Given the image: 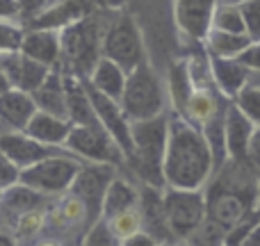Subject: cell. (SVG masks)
<instances>
[{
    "label": "cell",
    "instance_id": "cell-15",
    "mask_svg": "<svg viewBox=\"0 0 260 246\" xmlns=\"http://www.w3.org/2000/svg\"><path fill=\"white\" fill-rule=\"evenodd\" d=\"M21 53L30 59L55 68L62 59V37L53 27H25V37L21 44Z\"/></svg>",
    "mask_w": 260,
    "mask_h": 246
},
{
    "label": "cell",
    "instance_id": "cell-19",
    "mask_svg": "<svg viewBox=\"0 0 260 246\" xmlns=\"http://www.w3.org/2000/svg\"><path fill=\"white\" fill-rule=\"evenodd\" d=\"M37 103V110L41 112L55 114V117L69 119V100H67V76L57 68H50L48 78L44 80V85L32 94ZM71 121V119H69Z\"/></svg>",
    "mask_w": 260,
    "mask_h": 246
},
{
    "label": "cell",
    "instance_id": "cell-8",
    "mask_svg": "<svg viewBox=\"0 0 260 246\" xmlns=\"http://www.w3.org/2000/svg\"><path fill=\"white\" fill-rule=\"evenodd\" d=\"M73 157L82 162H96V164H114L121 166L126 162L121 148L117 146L103 125H73L67 144H64Z\"/></svg>",
    "mask_w": 260,
    "mask_h": 246
},
{
    "label": "cell",
    "instance_id": "cell-37",
    "mask_svg": "<svg viewBox=\"0 0 260 246\" xmlns=\"http://www.w3.org/2000/svg\"><path fill=\"white\" fill-rule=\"evenodd\" d=\"M249 164L260 169V128L253 130L251 144H249Z\"/></svg>",
    "mask_w": 260,
    "mask_h": 246
},
{
    "label": "cell",
    "instance_id": "cell-20",
    "mask_svg": "<svg viewBox=\"0 0 260 246\" xmlns=\"http://www.w3.org/2000/svg\"><path fill=\"white\" fill-rule=\"evenodd\" d=\"M71 130H73V123L69 121V119H62V117H55V114L37 110V114L30 119V123H27V128L23 130V132H27L32 139L46 144V146L64 148Z\"/></svg>",
    "mask_w": 260,
    "mask_h": 246
},
{
    "label": "cell",
    "instance_id": "cell-31",
    "mask_svg": "<svg viewBox=\"0 0 260 246\" xmlns=\"http://www.w3.org/2000/svg\"><path fill=\"white\" fill-rule=\"evenodd\" d=\"M23 37H25V27L21 23L0 21V55L21 50Z\"/></svg>",
    "mask_w": 260,
    "mask_h": 246
},
{
    "label": "cell",
    "instance_id": "cell-30",
    "mask_svg": "<svg viewBox=\"0 0 260 246\" xmlns=\"http://www.w3.org/2000/svg\"><path fill=\"white\" fill-rule=\"evenodd\" d=\"M82 246H121V239L112 233L108 221L99 219L89 226L85 239H82Z\"/></svg>",
    "mask_w": 260,
    "mask_h": 246
},
{
    "label": "cell",
    "instance_id": "cell-3",
    "mask_svg": "<svg viewBox=\"0 0 260 246\" xmlns=\"http://www.w3.org/2000/svg\"><path fill=\"white\" fill-rule=\"evenodd\" d=\"M119 105L130 119V123L148 121V119L167 114V89L148 62H142L128 73L126 89H123Z\"/></svg>",
    "mask_w": 260,
    "mask_h": 246
},
{
    "label": "cell",
    "instance_id": "cell-10",
    "mask_svg": "<svg viewBox=\"0 0 260 246\" xmlns=\"http://www.w3.org/2000/svg\"><path fill=\"white\" fill-rule=\"evenodd\" d=\"M0 153L16 166L18 171L37 164L41 160H48L53 155H64L67 148L46 146V144L32 139L27 132H16V130H0Z\"/></svg>",
    "mask_w": 260,
    "mask_h": 246
},
{
    "label": "cell",
    "instance_id": "cell-25",
    "mask_svg": "<svg viewBox=\"0 0 260 246\" xmlns=\"http://www.w3.org/2000/svg\"><path fill=\"white\" fill-rule=\"evenodd\" d=\"M194 91V80H192V71H189V64L187 62H178L171 66L169 71V94L171 103H174V110L176 114L183 117L185 114V108H187V100Z\"/></svg>",
    "mask_w": 260,
    "mask_h": 246
},
{
    "label": "cell",
    "instance_id": "cell-35",
    "mask_svg": "<svg viewBox=\"0 0 260 246\" xmlns=\"http://www.w3.org/2000/svg\"><path fill=\"white\" fill-rule=\"evenodd\" d=\"M238 59L242 64H247L251 71H260V44H251Z\"/></svg>",
    "mask_w": 260,
    "mask_h": 246
},
{
    "label": "cell",
    "instance_id": "cell-32",
    "mask_svg": "<svg viewBox=\"0 0 260 246\" xmlns=\"http://www.w3.org/2000/svg\"><path fill=\"white\" fill-rule=\"evenodd\" d=\"M247 37L253 44H260V0H247L240 5Z\"/></svg>",
    "mask_w": 260,
    "mask_h": 246
},
{
    "label": "cell",
    "instance_id": "cell-14",
    "mask_svg": "<svg viewBox=\"0 0 260 246\" xmlns=\"http://www.w3.org/2000/svg\"><path fill=\"white\" fill-rule=\"evenodd\" d=\"M0 57H3V66L9 78L12 89H21V91H27V94H35V91L44 85V80L50 73L48 66L30 59L27 55H23L21 50H16V53H5V55H0Z\"/></svg>",
    "mask_w": 260,
    "mask_h": 246
},
{
    "label": "cell",
    "instance_id": "cell-42",
    "mask_svg": "<svg viewBox=\"0 0 260 246\" xmlns=\"http://www.w3.org/2000/svg\"><path fill=\"white\" fill-rule=\"evenodd\" d=\"M251 82H256L260 87V71H251Z\"/></svg>",
    "mask_w": 260,
    "mask_h": 246
},
{
    "label": "cell",
    "instance_id": "cell-36",
    "mask_svg": "<svg viewBox=\"0 0 260 246\" xmlns=\"http://www.w3.org/2000/svg\"><path fill=\"white\" fill-rule=\"evenodd\" d=\"M0 21L18 23V5H16V0H0Z\"/></svg>",
    "mask_w": 260,
    "mask_h": 246
},
{
    "label": "cell",
    "instance_id": "cell-21",
    "mask_svg": "<svg viewBox=\"0 0 260 246\" xmlns=\"http://www.w3.org/2000/svg\"><path fill=\"white\" fill-rule=\"evenodd\" d=\"M126 78H128V73L123 71L119 64H114L112 59H108V57H101L85 80H87V85H89L91 89H96L99 94L108 96V98H112V100H121V94H123V89H126Z\"/></svg>",
    "mask_w": 260,
    "mask_h": 246
},
{
    "label": "cell",
    "instance_id": "cell-40",
    "mask_svg": "<svg viewBox=\"0 0 260 246\" xmlns=\"http://www.w3.org/2000/svg\"><path fill=\"white\" fill-rule=\"evenodd\" d=\"M0 246H18V244H16V239H14L9 233L0 230Z\"/></svg>",
    "mask_w": 260,
    "mask_h": 246
},
{
    "label": "cell",
    "instance_id": "cell-27",
    "mask_svg": "<svg viewBox=\"0 0 260 246\" xmlns=\"http://www.w3.org/2000/svg\"><path fill=\"white\" fill-rule=\"evenodd\" d=\"M231 103L256 125V128H260V87L256 82H251V78H249V82L238 91V96H235Z\"/></svg>",
    "mask_w": 260,
    "mask_h": 246
},
{
    "label": "cell",
    "instance_id": "cell-7",
    "mask_svg": "<svg viewBox=\"0 0 260 246\" xmlns=\"http://www.w3.org/2000/svg\"><path fill=\"white\" fill-rule=\"evenodd\" d=\"M101 57L112 59L126 73L146 62L142 32L130 14H119L114 21H110L108 32L103 37V46H101Z\"/></svg>",
    "mask_w": 260,
    "mask_h": 246
},
{
    "label": "cell",
    "instance_id": "cell-4",
    "mask_svg": "<svg viewBox=\"0 0 260 246\" xmlns=\"http://www.w3.org/2000/svg\"><path fill=\"white\" fill-rule=\"evenodd\" d=\"M105 32H108V27L101 30L99 21L91 18L89 14L59 30V37H62V59L69 68H73L71 76L87 78L91 73L94 64L101 59V46H103Z\"/></svg>",
    "mask_w": 260,
    "mask_h": 246
},
{
    "label": "cell",
    "instance_id": "cell-1",
    "mask_svg": "<svg viewBox=\"0 0 260 246\" xmlns=\"http://www.w3.org/2000/svg\"><path fill=\"white\" fill-rule=\"evenodd\" d=\"M162 171L165 185L176 189H206L215 175L212 153L201 128L180 114L169 117Z\"/></svg>",
    "mask_w": 260,
    "mask_h": 246
},
{
    "label": "cell",
    "instance_id": "cell-6",
    "mask_svg": "<svg viewBox=\"0 0 260 246\" xmlns=\"http://www.w3.org/2000/svg\"><path fill=\"white\" fill-rule=\"evenodd\" d=\"M82 164L85 162L73 157L71 153L53 155L48 160H41L37 164L23 169L18 173V183L44 194V196H57V194H64L71 189Z\"/></svg>",
    "mask_w": 260,
    "mask_h": 246
},
{
    "label": "cell",
    "instance_id": "cell-22",
    "mask_svg": "<svg viewBox=\"0 0 260 246\" xmlns=\"http://www.w3.org/2000/svg\"><path fill=\"white\" fill-rule=\"evenodd\" d=\"M44 201H46L44 194L16 183V185H12V187L3 189V196H0V215L9 217V219L16 224L23 215H27V212H32V210H39V207L44 205Z\"/></svg>",
    "mask_w": 260,
    "mask_h": 246
},
{
    "label": "cell",
    "instance_id": "cell-43",
    "mask_svg": "<svg viewBox=\"0 0 260 246\" xmlns=\"http://www.w3.org/2000/svg\"><path fill=\"white\" fill-rule=\"evenodd\" d=\"M37 246H59L57 242H41V244H37Z\"/></svg>",
    "mask_w": 260,
    "mask_h": 246
},
{
    "label": "cell",
    "instance_id": "cell-16",
    "mask_svg": "<svg viewBox=\"0 0 260 246\" xmlns=\"http://www.w3.org/2000/svg\"><path fill=\"white\" fill-rule=\"evenodd\" d=\"M224 130H226V151H229V160L249 162V144H251L256 125L249 121L233 103L226 105Z\"/></svg>",
    "mask_w": 260,
    "mask_h": 246
},
{
    "label": "cell",
    "instance_id": "cell-23",
    "mask_svg": "<svg viewBox=\"0 0 260 246\" xmlns=\"http://www.w3.org/2000/svg\"><path fill=\"white\" fill-rule=\"evenodd\" d=\"M137 205H139V189L135 187L130 180L117 175V178L110 183L108 192H105L101 219L110 221V219H114L117 215L133 210V207H137Z\"/></svg>",
    "mask_w": 260,
    "mask_h": 246
},
{
    "label": "cell",
    "instance_id": "cell-13",
    "mask_svg": "<svg viewBox=\"0 0 260 246\" xmlns=\"http://www.w3.org/2000/svg\"><path fill=\"white\" fill-rule=\"evenodd\" d=\"M139 212H142L144 233L151 235V237L162 246H169L176 242L169 230V224H167L165 203H162V189L144 185V187L139 189Z\"/></svg>",
    "mask_w": 260,
    "mask_h": 246
},
{
    "label": "cell",
    "instance_id": "cell-29",
    "mask_svg": "<svg viewBox=\"0 0 260 246\" xmlns=\"http://www.w3.org/2000/svg\"><path fill=\"white\" fill-rule=\"evenodd\" d=\"M108 224H110V228H112V233L117 235V237L121 239V242L144 230L139 205H137V207H133V210H128V212H121V215H117L114 219H110Z\"/></svg>",
    "mask_w": 260,
    "mask_h": 246
},
{
    "label": "cell",
    "instance_id": "cell-39",
    "mask_svg": "<svg viewBox=\"0 0 260 246\" xmlns=\"http://www.w3.org/2000/svg\"><path fill=\"white\" fill-rule=\"evenodd\" d=\"M9 89H12V85H9V78L3 66V57H0V94H5V91H9Z\"/></svg>",
    "mask_w": 260,
    "mask_h": 246
},
{
    "label": "cell",
    "instance_id": "cell-28",
    "mask_svg": "<svg viewBox=\"0 0 260 246\" xmlns=\"http://www.w3.org/2000/svg\"><path fill=\"white\" fill-rule=\"evenodd\" d=\"M212 30L231 32V34H247L242 12H240L238 5H217L215 18H212Z\"/></svg>",
    "mask_w": 260,
    "mask_h": 246
},
{
    "label": "cell",
    "instance_id": "cell-18",
    "mask_svg": "<svg viewBox=\"0 0 260 246\" xmlns=\"http://www.w3.org/2000/svg\"><path fill=\"white\" fill-rule=\"evenodd\" d=\"M210 64V78L215 82V87L219 89V94L226 100H233L238 96V91L251 78V68L247 64H242L240 59H224V57H208Z\"/></svg>",
    "mask_w": 260,
    "mask_h": 246
},
{
    "label": "cell",
    "instance_id": "cell-41",
    "mask_svg": "<svg viewBox=\"0 0 260 246\" xmlns=\"http://www.w3.org/2000/svg\"><path fill=\"white\" fill-rule=\"evenodd\" d=\"M242 3H247V0H217V5H242Z\"/></svg>",
    "mask_w": 260,
    "mask_h": 246
},
{
    "label": "cell",
    "instance_id": "cell-45",
    "mask_svg": "<svg viewBox=\"0 0 260 246\" xmlns=\"http://www.w3.org/2000/svg\"><path fill=\"white\" fill-rule=\"evenodd\" d=\"M258 201H260V173H258Z\"/></svg>",
    "mask_w": 260,
    "mask_h": 246
},
{
    "label": "cell",
    "instance_id": "cell-38",
    "mask_svg": "<svg viewBox=\"0 0 260 246\" xmlns=\"http://www.w3.org/2000/svg\"><path fill=\"white\" fill-rule=\"evenodd\" d=\"M121 246H162V244H157L155 239L151 237V235H146L142 230V233H137V235H133V237L123 239Z\"/></svg>",
    "mask_w": 260,
    "mask_h": 246
},
{
    "label": "cell",
    "instance_id": "cell-9",
    "mask_svg": "<svg viewBox=\"0 0 260 246\" xmlns=\"http://www.w3.org/2000/svg\"><path fill=\"white\" fill-rule=\"evenodd\" d=\"M117 169L114 164H96V162H85L78 171L76 180H73L71 189L69 192L87 207V215H89V221L101 219V210H103V198L105 192H108L110 183L117 178Z\"/></svg>",
    "mask_w": 260,
    "mask_h": 246
},
{
    "label": "cell",
    "instance_id": "cell-26",
    "mask_svg": "<svg viewBox=\"0 0 260 246\" xmlns=\"http://www.w3.org/2000/svg\"><path fill=\"white\" fill-rule=\"evenodd\" d=\"M253 41L247 34H231V32L210 30L206 39V46L210 50V57H224V59H238Z\"/></svg>",
    "mask_w": 260,
    "mask_h": 246
},
{
    "label": "cell",
    "instance_id": "cell-24",
    "mask_svg": "<svg viewBox=\"0 0 260 246\" xmlns=\"http://www.w3.org/2000/svg\"><path fill=\"white\" fill-rule=\"evenodd\" d=\"M224 108L226 105L221 103V100L217 98L210 89H206V87H194V91H192V96H189V100H187V108H185L183 117L201 128V125H206L210 119H215Z\"/></svg>",
    "mask_w": 260,
    "mask_h": 246
},
{
    "label": "cell",
    "instance_id": "cell-33",
    "mask_svg": "<svg viewBox=\"0 0 260 246\" xmlns=\"http://www.w3.org/2000/svg\"><path fill=\"white\" fill-rule=\"evenodd\" d=\"M16 5H18V23L25 27L32 25L44 14L53 5V0H16Z\"/></svg>",
    "mask_w": 260,
    "mask_h": 246
},
{
    "label": "cell",
    "instance_id": "cell-11",
    "mask_svg": "<svg viewBox=\"0 0 260 246\" xmlns=\"http://www.w3.org/2000/svg\"><path fill=\"white\" fill-rule=\"evenodd\" d=\"M85 85H87V80H85ZM87 91H89V98H91V105H94L96 117H99V123L103 125L110 137L117 142V146L121 148L123 157H126V162H128V157L133 155V123H130V119L121 110L119 100H112V98H108V96L99 94V91L91 89L89 85H87Z\"/></svg>",
    "mask_w": 260,
    "mask_h": 246
},
{
    "label": "cell",
    "instance_id": "cell-17",
    "mask_svg": "<svg viewBox=\"0 0 260 246\" xmlns=\"http://www.w3.org/2000/svg\"><path fill=\"white\" fill-rule=\"evenodd\" d=\"M37 114V103L32 94L21 89H9L0 94V130L23 132Z\"/></svg>",
    "mask_w": 260,
    "mask_h": 246
},
{
    "label": "cell",
    "instance_id": "cell-12",
    "mask_svg": "<svg viewBox=\"0 0 260 246\" xmlns=\"http://www.w3.org/2000/svg\"><path fill=\"white\" fill-rule=\"evenodd\" d=\"M217 0H174V21L180 34L206 44L212 30Z\"/></svg>",
    "mask_w": 260,
    "mask_h": 246
},
{
    "label": "cell",
    "instance_id": "cell-2",
    "mask_svg": "<svg viewBox=\"0 0 260 246\" xmlns=\"http://www.w3.org/2000/svg\"><path fill=\"white\" fill-rule=\"evenodd\" d=\"M167 134H169V117L148 119V121L133 123V155L126 164L135 171L142 185L165 189V151H167Z\"/></svg>",
    "mask_w": 260,
    "mask_h": 246
},
{
    "label": "cell",
    "instance_id": "cell-34",
    "mask_svg": "<svg viewBox=\"0 0 260 246\" xmlns=\"http://www.w3.org/2000/svg\"><path fill=\"white\" fill-rule=\"evenodd\" d=\"M18 173H21V171L0 153V189H7V187H12V185H16Z\"/></svg>",
    "mask_w": 260,
    "mask_h": 246
},
{
    "label": "cell",
    "instance_id": "cell-44",
    "mask_svg": "<svg viewBox=\"0 0 260 246\" xmlns=\"http://www.w3.org/2000/svg\"><path fill=\"white\" fill-rule=\"evenodd\" d=\"M169 246H187L185 242H174V244H169Z\"/></svg>",
    "mask_w": 260,
    "mask_h": 246
},
{
    "label": "cell",
    "instance_id": "cell-5",
    "mask_svg": "<svg viewBox=\"0 0 260 246\" xmlns=\"http://www.w3.org/2000/svg\"><path fill=\"white\" fill-rule=\"evenodd\" d=\"M162 203L169 230L176 242H185L208 219L206 189H162Z\"/></svg>",
    "mask_w": 260,
    "mask_h": 246
}]
</instances>
